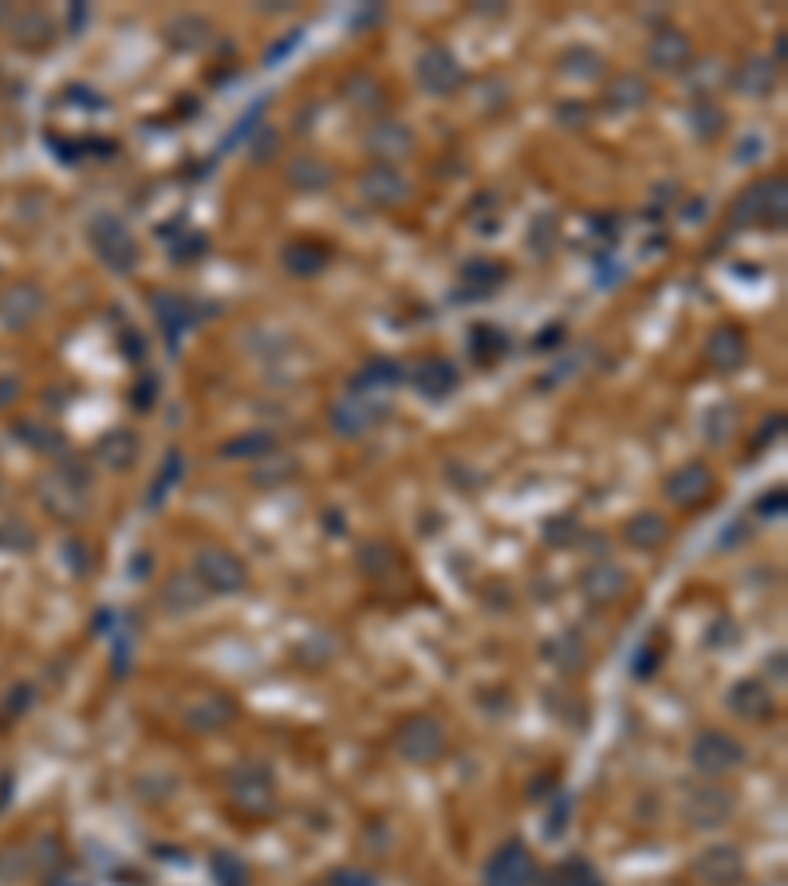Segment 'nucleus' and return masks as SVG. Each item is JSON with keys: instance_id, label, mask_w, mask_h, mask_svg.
Segmentation results:
<instances>
[{"instance_id": "nucleus-1", "label": "nucleus", "mask_w": 788, "mask_h": 886, "mask_svg": "<svg viewBox=\"0 0 788 886\" xmlns=\"http://www.w3.org/2000/svg\"><path fill=\"white\" fill-rule=\"evenodd\" d=\"M229 804L241 812V816H249V820H264V816H272L276 812V780H272V772L257 764V760H245V764H237L233 772H229Z\"/></svg>"}, {"instance_id": "nucleus-2", "label": "nucleus", "mask_w": 788, "mask_h": 886, "mask_svg": "<svg viewBox=\"0 0 788 886\" xmlns=\"http://www.w3.org/2000/svg\"><path fill=\"white\" fill-rule=\"evenodd\" d=\"M788 217V197H785V178H765L757 186L737 197L733 205V225H769V229H785Z\"/></svg>"}, {"instance_id": "nucleus-3", "label": "nucleus", "mask_w": 788, "mask_h": 886, "mask_svg": "<svg viewBox=\"0 0 788 886\" xmlns=\"http://www.w3.org/2000/svg\"><path fill=\"white\" fill-rule=\"evenodd\" d=\"M190 575H194L205 591H213V595H237V591H245V583H249L245 560H241L237 552L221 548V544L197 548L194 571H190Z\"/></svg>"}, {"instance_id": "nucleus-4", "label": "nucleus", "mask_w": 788, "mask_h": 886, "mask_svg": "<svg viewBox=\"0 0 788 886\" xmlns=\"http://www.w3.org/2000/svg\"><path fill=\"white\" fill-rule=\"evenodd\" d=\"M394 753L406 760V764H434V760L446 753V729L438 717H406L394 733Z\"/></svg>"}, {"instance_id": "nucleus-5", "label": "nucleus", "mask_w": 788, "mask_h": 886, "mask_svg": "<svg viewBox=\"0 0 788 886\" xmlns=\"http://www.w3.org/2000/svg\"><path fill=\"white\" fill-rule=\"evenodd\" d=\"M87 237H91V249L99 253V260H103L111 272H119V276L134 272V264H138V245H134L131 229H127L119 217H111V213L95 217L91 229H87Z\"/></svg>"}, {"instance_id": "nucleus-6", "label": "nucleus", "mask_w": 788, "mask_h": 886, "mask_svg": "<svg viewBox=\"0 0 788 886\" xmlns=\"http://www.w3.org/2000/svg\"><path fill=\"white\" fill-rule=\"evenodd\" d=\"M745 760H749V749L733 733H725V729H706L690 745V764L702 776H725V772L741 768Z\"/></svg>"}, {"instance_id": "nucleus-7", "label": "nucleus", "mask_w": 788, "mask_h": 886, "mask_svg": "<svg viewBox=\"0 0 788 886\" xmlns=\"http://www.w3.org/2000/svg\"><path fill=\"white\" fill-rule=\"evenodd\" d=\"M485 886H536L540 883V871H536V859L521 839H509L497 847V855H489L485 863Z\"/></svg>"}, {"instance_id": "nucleus-8", "label": "nucleus", "mask_w": 788, "mask_h": 886, "mask_svg": "<svg viewBox=\"0 0 788 886\" xmlns=\"http://www.w3.org/2000/svg\"><path fill=\"white\" fill-rule=\"evenodd\" d=\"M733 792L722 788V784H702V788H694L686 800H682V816L690 827H698V831H714V827H722V823L733 820Z\"/></svg>"}, {"instance_id": "nucleus-9", "label": "nucleus", "mask_w": 788, "mask_h": 886, "mask_svg": "<svg viewBox=\"0 0 788 886\" xmlns=\"http://www.w3.org/2000/svg\"><path fill=\"white\" fill-rule=\"evenodd\" d=\"M418 87L426 91V95H454L461 83H465V67H461V60L450 52V48H426L422 52V60H418Z\"/></svg>"}, {"instance_id": "nucleus-10", "label": "nucleus", "mask_w": 788, "mask_h": 886, "mask_svg": "<svg viewBox=\"0 0 788 886\" xmlns=\"http://www.w3.org/2000/svg\"><path fill=\"white\" fill-rule=\"evenodd\" d=\"M359 197H363L367 205H375V209H398V205L410 201V182H406V174H402L398 166L375 162V166H367L363 178H359Z\"/></svg>"}, {"instance_id": "nucleus-11", "label": "nucleus", "mask_w": 788, "mask_h": 886, "mask_svg": "<svg viewBox=\"0 0 788 886\" xmlns=\"http://www.w3.org/2000/svg\"><path fill=\"white\" fill-rule=\"evenodd\" d=\"M666 501L678 508H698L710 493H714V469L706 461H686L682 469H674L662 485Z\"/></svg>"}, {"instance_id": "nucleus-12", "label": "nucleus", "mask_w": 788, "mask_h": 886, "mask_svg": "<svg viewBox=\"0 0 788 886\" xmlns=\"http://www.w3.org/2000/svg\"><path fill=\"white\" fill-rule=\"evenodd\" d=\"M694 875H698V883L706 886H737L741 875H745V859H741V851L733 843H714V847L698 851Z\"/></svg>"}, {"instance_id": "nucleus-13", "label": "nucleus", "mask_w": 788, "mask_h": 886, "mask_svg": "<svg viewBox=\"0 0 788 886\" xmlns=\"http://www.w3.org/2000/svg\"><path fill=\"white\" fill-rule=\"evenodd\" d=\"M745 359H749V339H745V331H741L737 323H718V327L710 331V339H706V363H710L718 375H733V371L745 367Z\"/></svg>"}, {"instance_id": "nucleus-14", "label": "nucleus", "mask_w": 788, "mask_h": 886, "mask_svg": "<svg viewBox=\"0 0 788 886\" xmlns=\"http://www.w3.org/2000/svg\"><path fill=\"white\" fill-rule=\"evenodd\" d=\"M647 60L662 75H678V71H686L694 64V44H690V36L682 28H658L651 36V44H647Z\"/></svg>"}, {"instance_id": "nucleus-15", "label": "nucleus", "mask_w": 788, "mask_h": 886, "mask_svg": "<svg viewBox=\"0 0 788 886\" xmlns=\"http://www.w3.org/2000/svg\"><path fill=\"white\" fill-rule=\"evenodd\" d=\"M363 146L383 162V166H394V162H402V158H410L414 154V130L406 127V123H398V119H383V123H375V127L363 134Z\"/></svg>"}, {"instance_id": "nucleus-16", "label": "nucleus", "mask_w": 788, "mask_h": 886, "mask_svg": "<svg viewBox=\"0 0 788 886\" xmlns=\"http://www.w3.org/2000/svg\"><path fill=\"white\" fill-rule=\"evenodd\" d=\"M383 406H375V402H367L363 394H351V398H343V402H335L328 414L331 430L335 434H343V438H363L367 430H375L379 422H383Z\"/></svg>"}, {"instance_id": "nucleus-17", "label": "nucleus", "mask_w": 788, "mask_h": 886, "mask_svg": "<svg viewBox=\"0 0 788 886\" xmlns=\"http://www.w3.org/2000/svg\"><path fill=\"white\" fill-rule=\"evenodd\" d=\"M461 300H485V296H493L505 280H509V264L505 260H497V256H469L465 264H461Z\"/></svg>"}, {"instance_id": "nucleus-18", "label": "nucleus", "mask_w": 788, "mask_h": 886, "mask_svg": "<svg viewBox=\"0 0 788 886\" xmlns=\"http://www.w3.org/2000/svg\"><path fill=\"white\" fill-rule=\"evenodd\" d=\"M580 591L591 607H615L627 591H631V575L619 568V564H595L584 571L580 579Z\"/></svg>"}, {"instance_id": "nucleus-19", "label": "nucleus", "mask_w": 788, "mask_h": 886, "mask_svg": "<svg viewBox=\"0 0 788 886\" xmlns=\"http://www.w3.org/2000/svg\"><path fill=\"white\" fill-rule=\"evenodd\" d=\"M725 705H729V713L733 717H741V721H769L773 717V709H777V701H773V690L765 686V682H757V678H745V682H733L729 686V697H725Z\"/></svg>"}, {"instance_id": "nucleus-20", "label": "nucleus", "mask_w": 788, "mask_h": 886, "mask_svg": "<svg viewBox=\"0 0 788 886\" xmlns=\"http://www.w3.org/2000/svg\"><path fill=\"white\" fill-rule=\"evenodd\" d=\"M410 382H414V390H418L426 402H442V398H450L461 386V375L450 359H438V355H434V359H422V363L410 371Z\"/></svg>"}, {"instance_id": "nucleus-21", "label": "nucleus", "mask_w": 788, "mask_h": 886, "mask_svg": "<svg viewBox=\"0 0 788 886\" xmlns=\"http://www.w3.org/2000/svg\"><path fill=\"white\" fill-rule=\"evenodd\" d=\"M154 316H158V327H162L170 351H178L186 327H194L197 323L194 304H190L186 296H174V292H158V296H154Z\"/></svg>"}, {"instance_id": "nucleus-22", "label": "nucleus", "mask_w": 788, "mask_h": 886, "mask_svg": "<svg viewBox=\"0 0 788 886\" xmlns=\"http://www.w3.org/2000/svg\"><path fill=\"white\" fill-rule=\"evenodd\" d=\"M233 717H237V705H233L229 697L205 694L186 709V729H190V733H221V729L233 725Z\"/></svg>"}, {"instance_id": "nucleus-23", "label": "nucleus", "mask_w": 788, "mask_h": 886, "mask_svg": "<svg viewBox=\"0 0 788 886\" xmlns=\"http://www.w3.org/2000/svg\"><path fill=\"white\" fill-rule=\"evenodd\" d=\"M623 540L631 544V548H639V552H651V548H662L666 540H670V520L655 512V508H643V512H635L627 524H623Z\"/></svg>"}, {"instance_id": "nucleus-24", "label": "nucleus", "mask_w": 788, "mask_h": 886, "mask_svg": "<svg viewBox=\"0 0 788 886\" xmlns=\"http://www.w3.org/2000/svg\"><path fill=\"white\" fill-rule=\"evenodd\" d=\"M40 308H44V296H40L36 284H16V288H8V292L0 296V319H4V327H28L32 319L40 316Z\"/></svg>"}, {"instance_id": "nucleus-25", "label": "nucleus", "mask_w": 788, "mask_h": 886, "mask_svg": "<svg viewBox=\"0 0 788 886\" xmlns=\"http://www.w3.org/2000/svg\"><path fill=\"white\" fill-rule=\"evenodd\" d=\"M162 32H166V44H170L174 52H201V48L213 40V36H209V32H213L209 20H205V16H194V12H178Z\"/></svg>"}, {"instance_id": "nucleus-26", "label": "nucleus", "mask_w": 788, "mask_h": 886, "mask_svg": "<svg viewBox=\"0 0 788 886\" xmlns=\"http://www.w3.org/2000/svg\"><path fill=\"white\" fill-rule=\"evenodd\" d=\"M284 178H288V186L300 193H324L331 186V166L324 158H316V154H296L292 162H288V170H284Z\"/></svg>"}, {"instance_id": "nucleus-27", "label": "nucleus", "mask_w": 788, "mask_h": 886, "mask_svg": "<svg viewBox=\"0 0 788 886\" xmlns=\"http://www.w3.org/2000/svg\"><path fill=\"white\" fill-rule=\"evenodd\" d=\"M540 654L556 666V670H564V674H576V670H584L588 666V646H584V638L572 631L564 634H552L544 646H540Z\"/></svg>"}, {"instance_id": "nucleus-28", "label": "nucleus", "mask_w": 788, "mask_h": 886, "mask_svg": "<svg viewBox=\"0 0 788 886\" xmlns=\"http://www.w3.org/2000/svg\"><path fill=\"white\" fill-rule=\"evenodd\" d=\"M138 453H142V442H138L134 430H111V434L99 442V461H103L111 473H127V469H134Z\"/></svg>"}, {"instance_id": "nucleus-29", "label": "nucleus", "mask_w": 788, "mask_h": 886, "mask_svg": "<svg viewBox=\"0 0 788 886\" xmlns=\"http://www.w3.org/2000/svg\"><path fill=\"white\" fill-rule=\"evenodd\" d=\"M402 382V367L394 363V359H367L359 371H355V379H351V394H371V390H391Z\"/></svg>"}, {"instance_id": "nucleus-30", "label": "nucleus", "mask_w": 788, "mask_h": 886, "mask_svg": "<svg viewBox=\"0 0 788 886\" xmlns=\"http://www.w3.org/2000/svg\"><path fill=\"white\" fill-rule=\"evenodd\" d=\"M331 253L324 245H316V241H296V245H288L284 249V268L292 272V276H300V280H312V276H320L324 268H328Z\"/></svg>"}, {"instance_id": "nucleus-31", "label": "nucleus", "mask_w": 788, "mask_h": 886, "mask_svg": "<svg viewBox=\"0 0 788 886\" xmlns=\"http://www.w3.org/2000/svg\"><path fill=\"white\" fill-rule=\"evenodd\" d=\"M647 99H651V87H647V79L643 75H615V83H607V107L611 111H639V107H647Z\"/></svg>"}, {"instance_id": "nucleus-32", "label": "nucleus", "mask_w": 788, "mask_h": 886, "mask_svg": "<svg viewBox=\"0 0 788 886\" xmlns=\"http://www.w3.org/2000/svg\"><path fill=\"white\" fill-rule=\"evenodd\" d=\"M162 603L170 615H186V611H197L205 603V587L197 583L194 575H174L166 587H162Z\"/></svg>"}, {"instance_id": "nucleus-33", "label": "nucleus", "mask_w": 788, "mask_h": 886, "mask_svg": "<svg viewBox=\"0 0 788 886\" xmlns=\"http://www.w3.org/2000/svg\"><path fill=\"white\" fill-rule=\"evenodd\" d=\"M733 87H737L741 95H749V99H765V95L777 87V67L769 64V60H749V64L733 75Z\"/></svg>"}, {"instance_id": "nucleus-34", "label": "nucleus", "mask_w": 788, "mask_h": 886, "mask_svg": "<svg viewBox=\"0 0 788 886\" xmlns=\"http://www.w3.org/2000/svg\"><path fill=\"white\" fill-rule=\"evenodd\" d=\"M560 75L564 79H580V83H591V79H599L603 75V56L599 52H591V48H568L564 56H560Z\"/></svg>"}, {"instance_id": "nucleus-35", "label": "nucleus", "mask_w": 788, "mask_h": 886, "mask_svg": "<svg viewBox=\"0 0 788 886\" xmlns=\"http://www.w3.org/2000/svg\"><path fill=\"white\" fill-rule=\"evenodd\" d=\"M182 469H186L182 449H170V453H166V461H162V469H158V477H154V485H150V497H146L150 512H158V508H162L166 493H170V489L182 481Z\"/></svg>"}, {"instance_id": "nucleus-36", "label": "nucleus", "mask_w": 788, "mask_h": 886, "mask_svg": "<svg viewBox=\"0 0 788 886\" xmlns=\"http://www.w3.org/2000/svg\"><path fill=\"white\" fill-rule=\"evenodd\" d=\"M544 886H603V879L584 859H564L544 875Z\"/></svg>"}, {"instance_id": "nucleus-37", "label": "nucleus", "mask_w": 788, "mask_h": 886, "mask_svg": "<svg viewBox=\"0 0 788 886\" xmlns=\"http://www.w3.org/2000/svg\"><path fill=\"white\" fill-rule=\"evenodd\" d=\"M343 99H347L351 107L379 111V107H383V99H387V91L379 87V79H375V75H351V79L343 83Z\"/></svg>"}, {"instance_id": "nucleus-38", "label": "nucleus", "mask_w": 788, "mask_h": 886, "mask_svg": "<svg viewBox=\"0 0 788 886\" xmlns=\"http://www.w3.org/2000/svg\"><path fill=\"white\" fill-rule=\"evenodd\" d=\"M469 351H473V359H477L481 367H489V363H497V359L509 351V339H505V331H497V327H473Z\"/></svg>"}, {"instance_id": "nucleus-39", "label": "nucleus", "mask_w": 788, "mask_h": 886, "mask_svg": "<svg viewBox=\"0 0 788 886\" xmlns=\"http://www.w3.org/2000/svg\"><path fill=\"white\" fill-rule=\"evenodd\" d=\"M225 457H272L276 453V438L268 430H249V434H237L221 445Z\"/></svg>"}, {"instance_id": "nucleus-40", "label": "nucleus", "mask_w": 788, "mask_h": 886, "mask_svg": "<svg viewBox=\"0 0 788 886\" xmlns=\"http://www.w3.org/2000/svg\"><path fill=\"white\" fill-rule=\"evenodd\" d=\"M690 127L698 130V138H714L725 127V111L714 103V95H698V103L690 107Z\"/></svg>"}, {"instance_id": "nucleus-41", "label": "nucleus", "mask_w": 788, "mask_h": 886, "mask_svg": "<svg viewBox=\"0 0 788 886\" xmlns=\"http://www.w3.org/2000/svg\"><path fill=\"white\" fill-rule=\"evenodd\" d=\"M12 32L20 36V44H28V48H40V44H52V20L44 16V12H24V16H16V24H12Z\"/></svg>"}, {"instance_id": "nucleus-42", "label": "nucleus", "mask_w": 788, "mask_h": 886, "mask_svg": "<svg viewBox=\"0 0 788 886\" xmlns=\"http://www.w3.org/2000/svg\"><path fill=\"white\" fill-rule=\"evenodd\" d=\"M359 568L379 579V575H391V571L398 568V556H394L383 540H371V544L359 548Z\"/></svg>"}, {"instance_id": "nucleus-43", "label": "nucleus", "mask_w": 788, "mask_h": 886, "mask_svg": "<svg viewBox=\"0 0 788 886\" xmlns=\"http://www.w3.org/2000/svg\"><path fill=\"white\" fill-rule=\"evenodd\" d=\"M580 536H584V528H580L576 516H556V520L544 524V540H548V548H572Z\"/></svg>"}, {"instance_id": "nucleus-44", "label": "nucleus", "mask_w": 788, "mask_h": 886, "mask_svg": "<svg viewBox=\"0 0 788 886\" xmlns=\"http://www.w3.org/2000/svg\"><path fill=\"white\" fill-rule=\"evenodd\" d=\"M213 879H217V886H249V875H245L241 859L229 855V851L213 855Z\"/></svg>"}, {"instance_id": "nucleus-45", "label": "nucleus", "mask_w": 788, "mask_h": 886, "mask_svg": "<svg viewBox=\"0 0 788 886\" xmlns=\"http://www.w3.org/2000/svg\"><path fill=\"white\" fill-rule=\"evenodd\" d=\"M328 886H379V879L363 867H335L328 875Z\"/></svg>"}, {"instance_id": "nucleus-46", "label": "nucleus", "mask_w": 788, "mask_h": 886, "mask_svg": "<svg viewBox=\"0 0 788 886\" xmlns=\"http://www.w3.org/2000/svg\"><path fill=\"white\" fill-rule=\"evenodd\" d=\"M729 430H733V410H729V406H718V410H710V418H706V438L722 445L725 438H729Z\"/></svg>"}, {"instance_id": "nucleus-47", "label": "nucleus", "mask_w": 788, "mask_h": 886, "mask_svg": "<svg viewBox=\"0 0 788 886\" xmlns=\"http://www.w3.org/2000/svg\"><path fill=\"white\" fill-rule=\"evenodd\" d=\"M556 119L564 123V130H584L591 119V111H588V103H560V107H556Z\"/></svg>"}, {"instance_id": "nucleus-48", "label": "nucleus", "mask_w": 788, "mask_h": 886, "mask_svg": "<svg viewBox=\"0 0 788 886\" xmlns=\"http://www.w3.org/2000/svg\"><path fill=\"white\" fill-rule=\"evenodd\" d=\"M154 402H158V379L146 375V379H138V386L131 390V406L138 410V414H146Z\"/></svg>"}, {"instance_id": "nucleus-49", "label": "nucleus", "mask_w": 788, "mask_h": 886, "mask_svg": "<svg viewBox=\"0 0 788 886\" xmlns=\"http://www.w3.org/2000/svg\"><path fill=\"white\" fill-rule=\"evenodd\" d=\"M292 473H296V461H292V457H284V461H280V469H268V465H264V469H257V473H253V485H284Z\"/></svg>"}, {"instance_id": "nucleus-50", "label": "nucleus", "mask_w": 788, "mask_h": 886, "mask_svg": "<svg viewBox=\"0 0 788 886\" xmlns=\"http://www.w3.org/2000/svg\"><path fill=\"white\" fill-rule=\"evenodd\" d=\"M280 150V138H276V130L272 127H261L257 130V146H253V162H264V158H272Z\"/></svg>"}, {"instance_id": "nucleus-51", "label": "nucleus", "mask_w": 788, "mask_h": 886, "mask_svg": "<svg viewBox=\"0 0 788 886\" xmlns=\"http://www.w3.org/2000/svg\"><path fill=\"white\" fill-rule=\"evenodd\" d=\"M119 343H123V355H127L131 363H142V359H146V339H142L138 331H131V327H127V331L119 335Z\"/></svg>"}, {"instance_id": "nucleus-52", "label": "nucleus", "mask_w": 788, "mask_h": 886, "mask_svg": "<svg viewBox=\"0 0 788 886\" xmlns=\"http://www.w3.org/2000/svg\"><path fill=\"white\" fill-rule=\"evenodd\" d=\"M781 434H785V414H773V418H769V422L761 426V434L753 438V449L761 453V449L769 445V438H781Z\"/></svg>"}, {"instance_id": "nucleus-53", "label": "nucleus", "mask_w": 788, "mask_h": 886, "mask_svg": "<svg viewBox=\"0 0 788 886\" xmlns=\"http://www.w3.org/2000/svg\"><path fill=\"white\" fill-rule=\"evenodd\" d=\"M785 489H777V493H769V497H761V505H757V512L761 516H785Z\"/></svg>"}, {"instance_id": "nucleus-54", "label": "nucleus", "mask_w": 788, "mask_h": 886, "mask_svg": "<svg viewBox=\"0 0 788 886\" xmlns=\"http://www.w3.org/2000/svg\"><path fill=\"white\" fill-rule=\"evenodd\" d=\"M655 662H658L655 654H647V650H639V658H635V678H639V682H643V678H651V674H655V670H658Z\"/></svg>"}, {"instance_id": "nucleus-55", "label": "nucleus", "mask_w": 788, "mask_h": 886, "mask_svg": "<svg viewBox=\"0 0 788 886\" xmlns=\"http://www.w3.org/2000/svg\"><path fill=\"white\" fill-rule=\"evenodd\" d=\"M560 339H564V327H548V331H540V339H536V347H548V343H552V347H556V343H560Z\"/></svg>"}, {"instance_id": "nucleus-56", "label": "nucleus", "mask_w": 788, "mask_h": 886, "mask_svg": "<svg viewBox=\"0 0 788 886\" xmlns=\"http://www.w3.org/2000/svg\"><path fill=\"white\" fill-rule=\"evenodd\" d=\"M769 674H777V682H785V654L769 658Z\"/></svg>"}]
</instances>
